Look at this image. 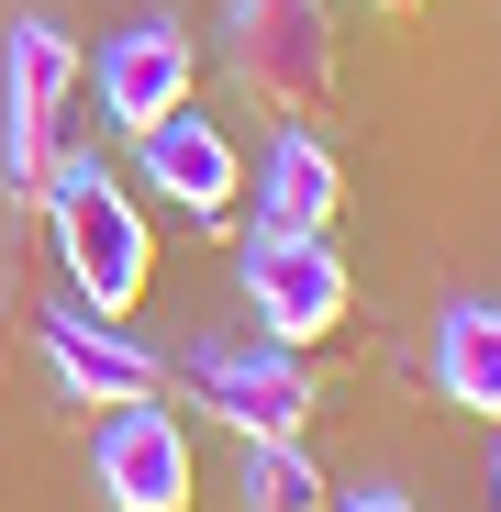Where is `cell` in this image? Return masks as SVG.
I'll use <instances>...</instances> for the list:
<instances>
[{"instance_id":"obj_2","label":"cell","mask_w":501,"mask_h":512,"mask_svg":"<svg viewBox=\"0 0 501 512\" xmlns=\"http://www.w3.org/2000/svg\"><path fill=\"white\" fill-rule=\"evenodd\" d=\"M67 112H78V45H67V23L23 12L12 45H0V190H12V201H34L56 179Z\"/></svg>"},{"instance_id":"obj_13","label":"cell","mask_w":501,"mask_h":512,"mask_svg":"<svg viewBox=\"0 0 501 512\" xmlns=\"http://www.w3.org/2000/svg\"><path fill=\"white\" fill-rule=\"evenodd\" d=\"M334 512H412V501H401V490H346Z\"/></svg>"},{"instance_id":"obj_14","label":"cell","mask_w":501,"mask_h":512,"mask_svg":"<svg viewBox=\"0 0 501 512\" xmlns=\"http://www.w3.org/2000/svg\"><path fill=\"white\" fill-rule=\"evenodd\" d=\"M490 501H501V457H490Z\"/></svg>"},{"instance_id":"obj_3","label":"cell","mask_w":501,"mask_h":512,"mask_svg":"<svg viewBox=\"0 0 501 512\" xmlns=\"http://www.w3.org/2000/svg\"><path fill=\"white\" fill-rule=\"evenodd\" d=\"M201 401L234 423V446H301V423L323 412L301 346H279V334H212V346L190 357Z\"/></svg>"},{"instance_id":"obj_4","label":"cell","mask_w":501,"mask_h":512,"mask_svg":"<svg viewBox=\"0 0 501 512\" xmlns=\"http://www.w3.org/2000/svg\"><path fill=\"white\" fill-rule=\"evenodd\" d=\"M245 312H257L279 346H323L334 323L357 312V279L346 256H334V234H245Z\"/></svg>"},{"instance_id":"obj_10","label":"cell","mask_w":501,"mask_h":512,"mask_svg":"<svg viewBox=\"0 0 501 512\" xmlns=\"http://www.w3.org/2000/svg\"><path fill=\"white\" fill-rule=\"evenodd\" d=\"M334 212H346V167H334L323 134H279L268 167H257V223L268 234H323Z\"/></svg>"},{"instance_id":"obj_7","label":"cell","mask_w":501,"mask_h":512,"mask_svg":"<svg viewBox=\"0 0 501 512\" xmlns=\"http://www.w3.org/2000/svg\"><path fill=\"white\" fill-rule=\"evenodd\" d=\"M45 368H56L67 401H90V412L156 401V357L134 346L123 323H101V312H45Z\"/></svg>"},{"instance_id":"obj_12","label":"cell","mask_w":501,"mask_h":512,"mask_svg":"<svg viewBox=\"0 0 501 512\" xmlns=\"http://www.w3.org/2000/svg\"><path fill=\"white\" fill-rule=\"evenodd\" d=\"M234 490H245V512H334V479L301 446H245L234 457Z\"/></svg>"},{"instance_id":"obj_5","label":"cell","mask_w":501,"mask_h":512,"mask_svg":"<svg viewBox=\"0 0 501 512\" xmlns=\"http://www.w3.org/2000/svg\"><path fill=\"white\" fill-rule=\"evenodd\" d=\"M234 90L301 123L334 90V12L323 0H234Z\"/></svg>"},{"instance_id":"obj_6","label":"cell","mask_w":501,"mask_h":512,"mask_svg":"<svg viewBox=\"0 0 501 512\" xmlns=\"http://www.w3.org/2000/svg\"><path fill=\"white\" fill-rule=\"evenodd\" d=\"M101 501L112 512H190V490H201V468H190V435L167 423L156 401H134V412H112V435H101Z\"/></svg>"},{"instance_id":"obj_9","label":"cell","mask_w":501,"mask_h":512,"mask_svg":"<svg viewBox=\"0 0 501 512\" xmlns=\"http://www.w3.org/2000/svg\"><path fill=\"white\" fill-rule=\"evenodd\" d=\"M134 156H145V179L179 201V212H234V190H245V156H234V134L223 123H201V112H167V123H145L134 134Z\"/></svg>"},{"instance_id":"obj_15","label":"cell","mask_w":501,"mask_h":512,"mask_svg":"<svg viewBox=\"0 0 501 512\" xmlns=\"http://www.w3.org/2000/svg\"><path fill=\"white\" fill-rule=\"evenodd\" d=\"M379 12H412V0H379Z\"/></svg>"},{"instance_id":"obj_11","label":"cell","mask_w":501,"mask_h":512,"mask_svg":"<svg viewBox=\"0 0 501 512\" xmlns=\"http://www.w3.org/2000/svg\"><path fill=\"white\" fill-rule=\"evenodd\" d=\"M435 390L479 423H501V301H457L435 323Z\"/></svg>"},{"instance_id":"obj_1","label":"cell","mask_w":501,"mask_h":512,"mask_svg":"<svg viewBox=\"0 0 501 512\" xmlns=\"http://www.w3.org/2000/svg\"><path fill=\"white\" fill-rule=\"evenodd\" d=\"M45 201V234H56V268H67V290H78V312H101V323H123L134 301H145V279H156V234H145V212L123 201V179L101 156H56V179L34 190Z\"/></svg>"},{"instance_id":"obj_8","label":"cell","mask_w":501,"mask_h":512,"mask_svg":"<svg viewBox=\"0 0 501 512\" xmlns=\"http://www.w3.org/2000/svg\"><path fill=\"white\" fill-rule=\"evenodd\" d=\"M190 34L179 23H123L112 45H101V101H112V123L123 134H145V123H167V112H190Z\"/></svg>"}]
</instances>
